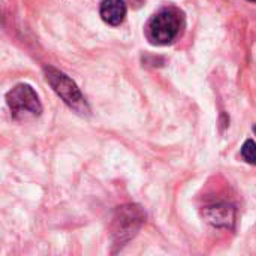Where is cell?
<instances>
[{
	"label": "cell",
	"mask_w": 256,
	"mask_h": 256,
	"mask_svg": "<svg viewBox=\"0 0 256 256\" xmlns=\"http://www.w3.org/2000/svg\"><path fill=\"white\" fill-rule=\"evenodd\" d=\"M8 105L14 118L16 120H30L42 112V105L36 92L28 84H18L6 94Z\"/></svg>",
	"instance_id": "cell-1"
},
{
	"label": "cell",
	"mask_w": 256,
	"mask_h": 256,
	"mask_svg": "<svg viewBox=\"0 0 256 256\" xmlns=\"http://www.w3.org/2000/svg\"><path fill=\"white\" fill-rule=\"evenodd\" d=\"M182 18L174 9H164L148 22V38L158 45L171 44L180 33Z\"/></svg>",
	"instance_id": "cell-2"
},
{
	"label": "cell",
	"mask_w": 256,
	"mask_h": 256,
	"mask_svg": "<svg viewBox=\"0 0 256 256\" xmlns=\"http://www.w3.org/2000/svg\"><path fill=\"white\" fill-rule=\"evenodd\" d=\"M45 78L50 82V86L54 88V92L75 111L82 112L86 110V100L76 87V84L64 74L58 72L54 68H45Z\"/></svg>",
	"instance_id": "cell-3"
},
{
	"label": "cell",
	"mask_w": 256,
	"mask_h": 256,
	"mask_svg": "<svg viewBox=\"0 0 256 256\" xmlns=\"http://www.w3.org/2000/svg\"><path fill=\"white\" fill-rule=\"evenodd\" d=\"M142 222H144V214L140 210V207L135 206L120 207L112 222V236L116 238V243H124L130 240L136 234Z\"/></svg>",
	"instance_id": "cell-4"
},
{
	"label": "cell",
	"mask_w": 256,
	"mask_h": 256,
	"mask_svg": "<svg viewBox=\"0 0 256 256\" xmlns=\"http://www.w3.org/2000/svg\"><path fill=\"white\" fill-rule=\"evenodd\" d=\"M100 16L110 26H118L126 16V4L123 0H104L100 4Z\"/></svg>",
	"instance_id": "cell-5"
},
{
	"label": "cell",
	"mask_w": 256,
	"mask_h": 256,
	"mask_svg": "<svg viewBox=\"0 0 256 256\" xmlns=\"http://www.w3.org/2000/svg\"><path fill=\"white\" fill-rule=\"evenodd\" d=\"M207 222L213 224L214 226H230L234 222V212L226 206H218L206 210Z\"/></svg>",
	"instance_id": "cell-6"
},
{
	"label": "cell",
	"mask_w": 256,
	"mask_h": 256,
	"mask_svg": "<svg viewBox=\"0 0 256 256\" xmlns=\"http://www.w3.org/2000/svg\"><path fill=\"white\" fill-rule=\"evenodd\" d=\"M242 156L246 162L256 165V142L252 140H248L242 147Z\"/></svg>",
	"instance_id": "cell-7"
},
{
	"label": "cell",
	"mask_w": 256,
	"mask_h": 256,
	"mask_svg": "<svg viewBox=\"0 0 256 256\" xmlns=\"http://www.w3.org/2000/svg\"><path fill=\"white\" fill-rule=\"evenodd\" d=\"M254 132H255V134H256V124H255V128H254Z\"/></svg>",
	"instance_id": "cell-8"
},
{
	"label": "cell",
	"mask_w": 256,
	"mask_h": 256,
	"mask_svg": "<svg viewBox=\"0 0 256 256\" xmlns=\"http://www.w3.org/2000/svg\"><path fill=\"white\" fill-rule=\"evenodd\" d=\"M249 2H255V3H256V0H249Z\"/></svg>",
	"instance_id": "cell-9"
}]
</instances>
